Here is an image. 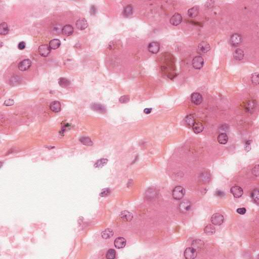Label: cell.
<instances>
[{
    "mask_svg": "<svg viewBox=\"0 0 259 259\" xmlns=\"http://www.w3.org/2000/svg\"><path fill=\"white\" fill-rule=\"evenodd\" d=\"M185 190L184 188L180 186H178L173 190L172 196L176 200H181L185 196Z\"/></svg>",
    "mask_w": 259,
    "mask_h": 259,
    "instance_id": "6da1fadb",
    "label": "cell"
},
{
    "mask_svg": "<svg viewBox=\"0 0 259 259\" xmlns=\"http://www.w3.org/2000/svg\"><path fill=\"white\" fill-rule=\"evenodd\" d=\"M243 38L241 34H233L230 38V43L233 47H237L242 43Z\"/></svg>",
    "mask_w": 259,
    "mask_h": 259,
    "instance_id": "7a4b0ae2",
    "label": "cell"
},
{
    "mask_svg": "<svg viewBox=\"0 0 259 259\" xmlns=\"http://www.w3.org/2000/svg\"><path fill=\"white\" fill-rule=\"evenodd\" d=\"M210 47L208 42L206 41H203L198 45V53L200 54H204L208 52L210 50Z\"/></svg>",
    "mask_w": 259,
    "mask_h": 259,
    "instance_id": "3957f363",
    "label": "cell"
},
{
    "mask_svg": "<svg viewBox=\"0 0 259 259\" xmlns=\"http://www.w3.org/2000/svg\"><path fill=\"white\" fill-rule=\"evenodd\" d=\"M211 222L213 225L215 226H220L223 224L224 221V218L223 215L215 213L211 217Z\"/></svg>",
    "mask_w": 259,
    "mask_h": 259,
    "instance_id": "277c9868",
    "label": "cell"
},
{
    "mask_svg": "<svg viewBox=\"0 0 259 259\" xmlns=\"http://www.w3.org/2000/svg\"><path fill=\"white\" fill-rule=\"evenodd\" d=\"M38 52L39 54L42 57H46L49 55L50 53H51V48L49 46V45L47 44H43L39 46L38 48Z\"/></svg>",
    "mask_w": 259,
    "mask_h": 259,
    "instance_id": "5b68a950",
    "label": "cell"
},
{
    "mask_svg": "<svg viewBox=\"0 0 259 259\" xmlns=\"http://www.w3.org/2000/svg\"><path fill=\"white\" fill-rule=\"evenodd\" d=\"M192 64L193 68L196 69H200L203 67L204 65V60L203 58L197 56L193 58L192 61Z\"/></svg>",
    "mask_w": 259,
    "mask_h": 259,
    "instance_id": "8992f818",
    "label": "cell"
},
{
    "mask_svg": "<svg viewBox=\"0 0 259 259\" xmlns=\"http://www.w3.org/2000/svg\"><path fill=\"white\" fill-rule=\"evenodd\" d=\"M32 61L28 59L23 60L18 64V69L22 71H25L28 70L32 66Z\"/></svg>",
    "mask_w": 259,
    "mask_h": 259,
    "instance_id": "52a82bcc",
    "label": "cell"
},
{
    "mask_svg": "<svg viewBox=\"0 0 259 259\" xmlns=\"http://www.w3.org/2000/svg\"><path fill=\"white\" fill-rule=\"evenodd\" d=\"M191 208V204L189 200H185L181 202L179 206V208L181 212L185 213L188 212Z\"/></svg>",
    "mask_w": 259,
    "mask_h": 259,
    "instance_id": "ba28073f",
    "label": "cell"
},
{
    "mask_svg": "<svg viewBox=\"0 0 259 259\" xmlns=\"http://www.w3.org/2000/svg\"><path fill=\"white\" fill-rule=\"evenodd\" d=\"M183 18L182 15L178 13H175V14L172 16V17L170 18V24L172 26H177L182 22Z\"/></svg>",
    "mask_w": 259,
    "mask_h": 259,
    "instance_id": "9c48e42d",
    "label": "cell"
},
{
    "mask_svg": "<svg viewBox=\"0 0 259 259\" xmlns=\"http://www.w3.org/2000/svg\"><path fill=\"white\" fill-rule=\"evenodd\" d=\"M184 257L187 259H195L197 257V251L192 248H188L184 251Z\"/></svg>",
    "mask_w": 259,
    "mask_h": 259,
    "instance_id": "30bf717a",
    "label": "cell"
},
{
    "mask_svg": "<svg viewBox=\"0 0 259 259\" xmlns=\"http://www.w3.org/2000/svg\"><path fill=\"white\" fill-rule=\"evenodd\" d=\"M119 217L121 221L125 222H129L132 221L133 215L132 213L127 210H123L120 214Z\"/></svg>",
    "mask_w": 259,
    "mask_h": 259,
    "instance_id": "8fae6325",
    "label": "cell"
},
{
    "mask_svg": "<svg viewBox=\"0 0 259 259\" xmlns=\"http://www.w3.org/2000/svg\"><path fill=\"white\" fill-rule=\"evenodd\" d=\"M192 127L193 132L196 134H199L204 131V126L202 122L198 120H196Z\"/></svg>",
    "mask_w": 259,
    "mask_h": 259,
    "instance_id": "7c38bea8",
    "label": "cell"
},
{
    "mask_svg": "<svg viewBox=\"0 0 259 259\" xmlns=\"http://www.w3.org/2000/svg\"><path fill=\"white\" fill-rule=\"evenodd\" d=\"M230 192L234 197L235 198H241L243 194V189L239 186H234L230 189Z\"/></svg>",
    "mask_w": 259,
    "mask_h": 259,
    "instance_id": "4fadbf2b",
    "label": "cell"
},
{
    "mask_svg": "<svg viewBox=\"0 0 259 259\" xmlns=\"http://www.w3.org/2000/svg\"><path fill=\"white\" fill-rule=\"evenodd\" d=\"M91 108L92 110L95 111L96 112L105 113H106V108L105 106L103 104L98 103H93L91 105Z\"/></svg>",
    "mask_w": 259,
    "mask_h": 259,
    "instance_id": "5bb4252c",
    "label": "cell"
},
{
    "mask_svg": "<svg viewBox=\"0 0 259 259\" xmlns=\"http://www.w3.org/2000/svg\"><path fill=\"white\" fill-rule=\"evenodd\" d=\"M148 50L150 53L156 54L160 50V44L157 42H151L148 46Z\"/></svg>",
    "mask_w": 259,
    "mask_h": 259,
    "instance_id": "9a60e30c",
    "label": "cell"
},
{
    "mask_svg": "<svg viewBox=\"0 0 259 259\" xmlns=\"http://www.w3.org/2000/svg\"><path fill=\"white\" fill-rule=\"evenodd\" d=\"M191 102H192L193 104L200 105L202 102L203 98L200 94L196 92L192 94L191 96Z\"/></svg>",
    "mask_w": 259,
    "mask_h": 259,
    "instance_id": "2e32d148",
    "label": "cell"
},
{
    "mask_svg": "<svg viewBox=\"0 0 259 259\" xmlns=\"http://www.w3.org/2000/svg\"><path fill=\"white\" fill-rule=\"evenodd\" d=\"M204 241L198 239L193 240L191 243V248L196 250V251L202 250L204 249Z\"/></svg>",
    "mask_w": 259,
    "mask_h": 259,
    "instance_id": "e0dca14e",
    "label": "cell"
},
{
    "mask_svg": "<svg viewBox=\"0 0 259 259\" xmlns=\"http://www.w3.org/2000/svg\"><path fill=\"white\" fill-rule=\"evenodd\" d=\"M76 26L78 30H83L87 28L88 26V24L87 21L85 18H79L76 21Z\"/></svg>",
    "mask_w": 259,
    "mask_h": 259,
    "instance_id": "ac0fdd59",
    "label": "cell"
},
{
    "mask_svg": "<svg viewBox=\"0 0 259 259\" xmlns=\"http://www.w3.org/2000/svg\"><path fill=\"white\" fill-rule=\"evenodd\" d=\"M256 103L255 101L249 100L244 104V110L249 113H252L256 109Z\"/></svg>",
    "mask_w": 259,
    "mask_h": 259,
    "instance_id": "d6986e66",
    "label": "cell"
},
{
    "mask_svg": "<svg viewBox=\"0 0 259 259\" xmlns=\"http://www.w3.org/2000/svg\"><path fill=\"white\" fill-rule=\"evenodd\" d=\"M114 244L115 247L117 249H122L126 245V240L123 237H119L115 239Z\"/></svg>",
    "mask_w": 259,
    "mask_h": 259,
    "instance_id": "ffe728a7",
    "label": "cell"
},
{
    "mask_svg": "<svg viewBox=\"0 0 259 259\" xmlns=\"http://www.w3.org/2000/svg\"><path fill=\"white\" fill-rule=\"evenodd\" d=\"M74 32V29L72 26L69 24H67L64 26L62 30V34L65 36H71Z\"/></svg>",
    "mask_w": 259,
    "mask_h": 259,
    "instance_id": "44dd1931",
    "label": "cell"
},
{
    "mask_svg": "<svg viewBox=\"0 0 259 259\" xmlns=\"http://www.w3.org/2000/svg\"><path fill=\"white\" fill-rule=\"evenodd\" d=\"M50 109L53 113H59L61 109V105L60 102L58 101H53L50 105Z\"/></svg>",
    "mask_w": 259,
    "mask_h": 259,
    "instance_id": "7402d4cb",
    "label": "cell"
},
{
    "mask_svg": "<svg viewBox=\"0 0 259 259\" xmlns=\"http://www.w3.org/2000/svg\"><path fill=\"white\" fill-rule=\"evenodd\" d=\"M22 81V80L21 77L18 76L17 75H14L10 79L9 83L11 86H17V85L20 84Z\"/></svg>",
    "mask_w": 259,
    "mask_h": 259,
    "instance_id": "603a6c76",
    "label": "cell"
},
{
    "mask_svg": "<svg viewBox=\"0 0 259 259\" xmlns=\"http://www.w3.org/2000/svg\"><path fill=\"white\" fill-rule=\"evenodd\" d=\"M199 11H200L199 7L196 6L193 7L189 9L187 12V14L189 17L194 18L198 16L199 13Z\"/></svg>",
    "mask_w": 259,
    "mask_h": 259,
    "instance_id": "cb8c5ba5",
    "label": "cell"
},
{
    "mask_svg": "<svg viewBox=\"0 0 259 259\" xmlns=\"http://www.w3.org/2000/svg\"><path fill=\"white\" fill-rule=\"evenodd\" d=\"M9 32V27L6 22H3L0 24V34L5 36Z\"/></svg>",
    "mask_w": 259,
    "mask_h": 259,
    "instance_id": "d4e9b609",
    "label": "cell"
},
{
    "mask_svg": "<svg viewBox=\"0 0 259 259\" xmlns=\"http://www.w3.org/2000/svg\"><path fill=\"white\" fill-rule=\"evenodd\" d=\"M233 57L236 60H241L244 57V52L241 49H236L233 52Z\"/></svg>",
    "mask_w": 259,
    "mask_h": 259,
    "instance_id": "484cf974",
    "label": "cell"
},
{
    "mask_svg": "<svg viewBox=\"0 0 259 259\" xmlns=\"http://www.w3.org/2000/svg\"><path fill=\"white\" fill-rule=\"evenodd\" d=\"M218 142L221 144H226L228 141V137L226 133H221L219 135L217 138Z\"/></svg>",
    "mask_w": 259,
    "mask_h": 259,
    "instance_id": "4316f807",
    "label": "cell"
},
{
    "mask_svg": "<svg viewBox=\"0 0 259 259\" xmlns=\"http://www.w3.org/2000/svg\"><path fill=\"white\" fill-rule=\"evenodd\" d=\"M49 46L51 48V49L53 50H56L59 48L60 45H61V42L59 40L55 38L53 39L50 42H49Z\"/></svg>",
    "mask_w": 259,
    "mask_h": 259,
    "instance_id": "83f0119b",
    "label": "cell"
},
{
    "mask_svg": "<svg viewBox=\"0 0 259 259\" xmlns=\"http://www.w3.org/2000/svg\"><path fill=\"white\" fill-rule=\"evenodd\" d=\"M79 140L83 145H84L85 146H91L93 145V143L91 139L88 137L83 136L80 138Z\"/></svg>",
    "mask_w": 259,
    "mask_h": 259,
    "instance_id": "f1b7e54d",
    "label": "cell"
},
{
    "mask_svg": "<svg viewBox=\"0 0 259 259\" xmlns=\"http://www.w3.org/2000/svg\"><path fill=\"white\" fill-rule=\"evenodd\" d=\"M210 173L208 172H203L200 175V179L204 183L208 182L210 181Z\"/></svg>",
    "mask_w": 259,
    "mask_h": 259,
    "instance_id": "f546056e",
    "label": "cell"
},
{
    "mask_svg": "<svg viewBox=\"0 0 259 259\" xmlns=\"http://www.w3.org/2000/svg\"><path fill=\"white\" fill-rule=\"evenodd\" d=\"M70 81L68 79L65 78H61L58 80V84L60 87L62 88H66L70 85Z\"/></svg>",
    "mask_w": 259,
    "mask_h": 259,
    "instance_id": "4dcf8cb0",
    "label": "cell"
},
{
    "mask_svg": "<svg viewBox=\"0 0 259 259\" xmlns=\"http://www.w3.org/2000/svg\"><path fill=\"white\" fill-rule=\"evenodd\" d=\"M204 232L206 235H211L215 233L216 229L212 225L209 224L205 227L204 229Z\"/></svg>",
    "mask_w": 259,
    "mask_h": 259,
    "instance_id": "1f68e13d",
    "label": "cell"
},
{
    "mask_svg": "<svg viewBox=\"0 0 259 259\" xmlns=\"http://www.w3.org/2000/svg\"><path fill=\"white\" fill-rule=\"evenodd\" d=\"M114 232L113 230L111 229H106L101 233L102 238L104 239H109L113 237Z\"/></svg>",
    "mask_w": 259,
    "mask_h": 259,
    "instance_id": "d6a6232c",
    "label": "cell"
},
{
    "mask_svg": "<svg viewBox=\"0 0 259 259\" xmlns=\"http://www.w3.org/2000/svg\"><path fill=\"white\" fill-rule=\"evenodd\" d=\"M133 7H132V5H127L123 9V15L125 17H129L133 14Z\"/></svg>",
    "mask_w": 259,
    "mask_h": 259,
    "instance_id": "836d02e7",
    "label": "cell"
},
{
    "mask_svg": "<svg viewBox=\"0 0 259 259\" xmlns=\"http://www.w3.org/2000/svg\"><path fill=\"white\" fill-rule=\"evenodd\" d=\"M107 161H108V160L106 159H99L98 161L96 162L95 164H94V167L97 169H101L106 165L107 163Z\"/></svg>",
    "mask_w": 259,
    "mask_h": 259,
    "instance_id": "e575fe53",
    "label": "cell"
},
{
    "mask_svg": "<svg viewBox=\"0 0 259 259\" xmlns=\"http://www.w3.org/2000/svg\"><path fill=\"white\" fill-rule=\"evenodd\" d=\"M259 189H256L254 190L251 193V197L253 201L255 202L257 205L259 204Z\"/></svg>",
    "mask_w": 259,
    "mask_h": 259,
    "instance_id": "d590c367",
    "label": "cell"
},
{
    "mask_svg": "<svg viewBox=\"0 0 259 259\" xmlns=\"http://www.w3.org/2000/svg\"><path fill=\"white\" fill-rule=\"evenodd\" d=\"M195 121H196V119H195L194 117H193V115H187V117H185V123L189 127H192Z\"/></svg>",
    "mask_w": 259,
    "mask_h": 259,
    "instance_id": "8d00e7d4",
    "label": "cell"
},
{
    "mask_svg": "<svg viewBox=\"0 0 259 259\" xmlns=\"http://www.w3.org/2000/svg\"><path fill=\"white\" fill-rule=\"evenodd\" d=\"M62 28L60 24H55L53 26V28H52V32L53 34H59L61 32L62 33Z\"/></svg>",
    "mask_w": 259,
    "mask_h": 259,
    "instance_id": "74e56055",
    "label": "cell"
},
{
    "mask_svg": "<svg viewBox=\"0 0 259 259\" xmlns=\"http://www.w3.org/2000/svg\"><path fill=\"white\" fill-rule=\"evenodd\" d=\"M116 252L115 250L110 249L106 253V258L108 259H113L115 258Z\"/></svg>",
    "mask_w": 259,
    "mask_h": 259,
    "instance_id": "f35d334b",
    "label": "cell"
},
{
    "mask_svg": "<svg viewBox=\"0 0 259 259\" xmlns=\"http://www.w3.org/2000/svg\"><path fill=\"white\" fill-rule=\"evenodd\" d=\"M252 82L254 85H258L259 84V74L258 73H255L252 75L251 78Z\"/></svg>",
    "mask_w": 259,
    "mask_h": 259,
    "instance_id": "ab89813d",
    "label": "cell"
},
{
    "mask_svg": "<svg viewBox=\"0 0 259 259\" xmlns=\"http://www.w3.org/2000/svg\"><path fill=\"white\" fill-rule=\"evenodd\" d=\"M111 193V189H109V188H106L103 189L101 193H100V196L101 197H106L107 196H109Z\"/></svg>",
    "mask_w": 259,
    "mask_h": 259,
    "instance_id": "60d3db41",
    "label": "cell"
},
{
    "mask_svg": "<svg viewBox=\"0 0 259 259\" xmlns=\"http://www.w3.org/2000/svg\"><path fill=\"white\" fill-rule=\"evenodd\" d=\"M130 96L128 95H125L122 96L121 97V98H119V101L120 103H127V102H129Z\"/></svg>",
    "mask_w": 259,
    "mask_h": 259,
    "instance_id": "b9f144b4",
    "label": "cell"
},
{
    "mask_svg": "<svg viewBox=\"0 0 259 259\" xmlns=\"http://www.w3.org/2000/svg\"><path fill=\"white\" fill-rule=\"evenodd\" d=\"M14 104V101L12 99H8L7 100L5 101L4 105L5 106H12Z\"/></svg>",
    "mask_w": 259,
    "mask_h": 259,
    "instance_id": "7bdbcfd3",
    "label": "cell"
},
{
    "mask_svg": "<svg viewBox=\"0 0 259 259\" xmlns=\"http://www.w3.org/2000/svg\"><path fill=\"white\" fill-rule=\"evenodd\" d=\"M251 141H246L244 146V149L246 151V152H249L250 151L251 149Z\"/></svg>",
    "mask_w": 259,
    "mask_h": 259,
    "instance_id": "ee69618b",
    "label": "cell"
},
{
    "mask_svg": "<svg viewBox=\"0 0 259 259\" xmlns=\"http://www.w3.org/2000/svg\"><path fill=\"white\" fill-rule=\"evenodd\" d=\"M252 172H253V174L255 176H259V165H257L253 168Z\"/></svg>",
    "mask_w": 259,
    "mask_h": 259,
    "instance_id": "f6af8a7d",
    "label": "cell"
},
{
    "mask_svg": "<svg viewBox=\"0 0 259 259\" xmlns=\"http://www.w3.org/2000/svg\"><path fill=\"white\" fill-rule=\"evenodd\" d=\"M236 211L239 214L243 215L246 213V210L244 208H237Z\"/></svg>",
    "mask_w": 259,
    "mask_h": 259,
    "instance_id": "bcb514c9",
    "label": "cell"
},
{
    "mask_svg": "<svg viewBox=\"0 0 259 259\" xmlns=\"http://www.w3.org/2000/svg\"><path fill=\"white\" fill-rule=\"evenodd\" d=\"M26 47V43L24 42H23V41L19 42V44H18V48L19 50H24V49H25Z\"/></svg>",
    "mask_w": 259,
    "mask_h": 259,
    "instance_id": "7dc6e473",
    "label": "cell"
},
{
    "mask_svg": "<svg viewBox=\"0 0 259 259\" xmlns=\"http://www.w3.org/2000/svg\"><path fill=\"white\" fill-rule=\"evenodd\" d=\"M215 195L218 196H221V197H222V196H224L225 194L221 190H217L216 192V193H215Z\"/></svg>",
    "mask_w": 259,
    "mask_h": 259,
    "instance_id": "c3c4849f",
    "label": "cell"
},
{
    "mask_svg": "<svg viewBox=\"0 0 259 259\" xmlns=\"http://www.w3.org/2000/svg\"><path fill=\"white\" fill-rule=\"evenodd\" d=\"M90 13L92 15H95L96 13V9L94 6H92L90 9Z\"/></svg>",
    "mask_w": 259,
    "mask_h": 259,
    "instance_id": "681fc988",
    "label": "cell"
},
{
    "mask_svg": "<svg viewBox=\"0 0 259 259\" xmlns=\"http://www.w3.org/2000/svg\"><path fill=\"white\" fill-rule=\"evenodd\" d=\"M151 111H152V109H151V108H147V109H144V113H146V114H149L151 112Z\"/></svg>",
    "mask_w": 259,
    "mask_h": 259,
    "instance_id": "f907efd6",
    "label": "cell"
}]
</instances>
